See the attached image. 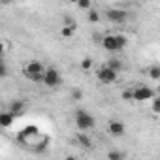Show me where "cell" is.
Masks as SVG:
<instances>
[{
    "instance_id": "cell-7",
    "label": "cell",
    "mask_w": 160,
    "mask_h": 160,
    "mask_svg": "<svg viewBox=\"0 0 160 160\" xmlns=\"http://www.w3.org/2000/svg\"><path fill=\"white\" fill-rule=\"evenodd\" d=\"M108 130H109V134H111V136H115V138H121V136L124 134L126 126H124L121 121H117V119H111V121L108 122Z\"/></svg>"
},
{
    "instance_id": "cell-6",
    "label": "cell",
    "mask_w": 160,
    "mask_h": 160,
    "mask_svg": "<svg viewBox=\"0 0 160 160\" xmlns=\"http://www.w3.org/2000/svg\"><path fill=\"white\" fill-rule=\"evenodd\" d=\"M126 12L124 10H119V8H111V10H108L106 12V17L109 19V21H113V23H122V21H126Z\"/></svg>"
},
{
    "instance_id": "cell-14",
    "label": "cell",
    "mask_w": 160,
    "mask_h": 160,
    "mask_svg": "<svg viewBox=\"0 0 160 160\" xmlns=\"http://www.w3.org/2000/svg\"><path fill=\"white\" fill-rule=\"evenodd\" d=\"M73 32H75V23H73V25H64V27L60 28V36H62V38H72Z\"/></svg>"
},
{
    "instance_id": "cell-22",
    "label": "cell",
    "mask_w": 160,
    "mask_h": 160,
    "mask_svg": "<svg viewBox=\"0 0 160 160\" xmlns=\"http://www.w3.org/2000/svg\"><path fill=\"white\" fill-rule=\"evenodd\" d=\"M72 98H73L75 102H79V100H83V92L79 91V89H75V91L72 92Z\"/></svg>"
},
{
    "instance_id": "cell-11",
    "label": "cell",
    "mask_w": 160,
    "mask_h": 160,
    "mask_svg": "<svg viewBox=\"0 0 160 160\" xmlns=\"http://www.w3.org/2000/svg\"><path fill=\"white\" fill-rule=\"evenodd\" d=\"M77 143L81 145V147H85V149H91L92 147V139L85 134V132H81V134H77Z\"/></svg>"
},
{
    "instance_id": "cell-19",
    "label": "cell",
    "mask_w": 160,
    "mask_h": 160,
    "mask_svg": "<svg viewBox=\"0 0 160 160\" xmlns=\"http://www.w3.org/2000/svg\"><path fill=\"white\" fill-rule=\"evenodd\" d=\"M152 113H154V115L160 113V98H158V96L152 98Z\"/></svg>"
},
{
    "instance_id": "cell-13",
    "label": "cell",
    "mask_w": 160,
    "mask_h": 160,
    "mask_svg": "<svg viewBox=\"0 0 160 160\" xmlns=\"http://www.w3.org/2000/svg\"><path fill=\"white\" fill-rule=\"evenodd\" d=\"M106 66H108V68H109V70H113V72H115V73H119V72H121V70H122V62H121V60H119V58H109V60H108V64H106Z\"/></svg>"
},
{
    "instance_id": "cell-10",
    "label": "cell",
    "mask_w": 160,
    "mask_h": 160,
    "mask_svg": "<svg viewBox=\"0 0 160 160\" xmlns=\"http://www.w3.org/2000/svg\"><path fill=\"white\" fill-rule=\"evenodd\" d=\"M15 117L10 111H0V128H10L13 124Z\"/></svg>"
},
{
    "instance_id": "cell-15",
    "label": "cell",
    "mask_w": 160,
    "mask_h": 160,
    "mask_svg": "<svg viewBox=\"0 0 160 160\" xmlns=\"http://www.w3.org/2000/svg\"><path fill=\"white\" fill-rule=\"evenodd\" d=\"M122 158H124V154L121 151H117V149L108 151V160H122Z\"/></svg>"
},
{
    "instance_id": "cell-2",
    "label": "cell",
    "mask_w": 160,
    "mask_h": 160,
    "mask_svg": "<svg viewBox=\"0 0 160 160\" xmlns=\"http://www.w3.org/2000/svg\"><path fill=\"white\" fill-rule=\"evenodd\" d=\"M75 126L79 128V132H89L94 126V117L87 111V109H77L75 111Z\"/></svg>"
},
{
    "instance_id": "cell-4",
    "label": "cell",
    "mask_w": 160,
    "mask_h": 160,
    "mask_svg": "<svg viewBox=\"0 0 160 160\" xmlns=\"http://www.w3.org/2000/svg\"><path fill=\"white\" fill-rule=\"evenodd\" d=\"M156 96V91L151 89V87H136L132 89V102H147V100H152Z\"/></svg>"
},
{
    "instance_id": "cell-24",
    "label": "cell",
    "mask_w": 160,
    "mask_h": 160,
    "mask_svg": "<svg viewBox=\"0 0 160 160\" xmlns=\"http://www.w3.org/2000/svg\"><path fill=\"white\" fill-rule=\"evenodd\" d=\"M4 51H6V45H4L2 42H0V57H2V55H4Z\"/></svg>"
},
{
    "instance_id": "cell-8",
    "label": "cell",
    "mask_w": 160,
    "mask_h": 160,
    "mask_svg": "<svg viewBox=\"0 0 160 160\" xmlns=\"http://www.w3.org/2000/svg\"><path fill=\"white\" fill-rule=\"evenodd\" d=\"M100 43H102V47H104L106 51H111V53H115V51H117V42H115V34H106V36H102Z\"/></svg>"
},
{
    "instance_id": "cell-5",
    "label": "cell",
    "mask_w": 160,
    "mask_h": 160,
    "mask_svg": "<svg viewBox=\"0 0 160 160\" xmlns=\"http://www.w3.org/2000/svg\"><path fill=\"white\" fill-rule=\"evenodd\" d=\"M96 77H98V81H100V83H104V85H111V83H115V81H117L119 73H115L113 70H109V68L104 64V66H100V68H98Z\"/></svg>"
},
{
    "instance_id": "cell-18",
    "label": "cell",
    "mask_w": 160,
    "mask_h": 160,
    "mask_svg": "<svg viewBox=\"0 0 160 160\" xmlns=\"http://www.w3.org/2000/svg\"><path fill=\"white\" fill-rule=\"evenodd\" d=\"M77 8H79V10L89 12V10L92 8V4H91V0H79V2H77Z\"/></svg>"
},
{
    "instance_id": "cell-21",
    "label": "cell",
    "mask_w": 160,
    "mask_h": 160,
    "mask_svg": "<svg viewBox=\"0 0 160 160\" xmlns=\"http://www.w3.org/2000/svg\"><path fill=\"white\" fill-rule=\"evenodd\" d=\"M8 75V68H6V62L0 58V79H4Z\"/></svg>"
},
{
    "instance_id": "cell-3",
    "label": "cell",
    "mask_w": 160,
    "mask_h": 160,
    "mask_svg": "<svg viewBox=\"0 0 160 160\" xmlns=\"http://www.w3.org/2000/svg\"><path fill=\"white\" fill-rule=\"evenodd\" d=\"M42 83H43L45 87H49V89H58V87H60V83H62L60 72H58L57 68H45Z\"/></svg>"
},
{
    "instance_id": "cell-16",
    "label": "cell",
    "mask_w": 160,
    "mask_h": 160,
    "mask_svg": "<svg viewBox=\"0 0 160 160\" xmlns=\"http://www.w3.org/2000/svg\"><path fill=\"white\" fill-rule=\"evenodd\" d=\"M147 73H149L151 79H154V81H156V79H160V66H151Z\"/></svg>"
},
{
    "instance_id": "cell-17",
    "label": "cell",
    "mask_w": 160,
    "mask_h": 160,
    "mask_svg": "<svg viewBox=\"0 0 160 160\" xmlns=\"http://www.w3.org/2000/svg\"><path fill=\"white\" fill-rule=\"evenodd\" d=\"M89 21L91 23H100V13L96 10H92V8L89 10Z\"/></svg>"
},
{
    "instance_id": "cell-9",
    "label": "cell",
    "mask_w": 160,
    "mask_h": 160,
    "mask_svg": "<svg viewBox=\"0 0 160 160\" xmlns=\"http://www.w3.org/2000/svg\"><path fill=\"white\" fill-rule=\"evenodd\" d=\"M25 109H27V104H25V100H13V102L10 104V108H8V111H10L13 117H19V115H23V113H25Z\"/></svg>"
},
{
    "instance_id": "cell-23",
    "label": "cell",
    "mask_w": 160,
    "mask_h": 160,
    "mask_svg": "<svg viewBox=\"0 0 160 160\" xmlns=\"http://www.w3.org/2000/svg\"><path fill=\"white\" fill-rule=\"evenodd\" d=\"M122 100H130V102H132V89L122 91Z\"/></svg>"
},
{
    "instance_id": "cell-25",
    "label": "cell",
    "mask_w": 160,
    "mask_h": 160,
    "mask_svg": "<svg viewBox=\"0 0 160 160\" xmlns=\"http://www.w3.org/2000/svg\"><path fill=\"white\" fill-rule=\"evenodd\" d=\"M64 160H77V158H75V156H73V154H70V156H66V158H64Z\"/></svg>"
},
{
    "instance_id": "cell-20",
    "label": "cell",
    "mask_w": 160,
    "mask_h": 160,
    "mask_svg": "<svg viewBox=\"0 0 160 160\" xmlns=\"http://www.w3.org/2000/svg\"><path fill=\"white\" fill-rule=\"evenodd\" d=\"M91 68H92V58H89V57L83 58L81 60V70H91Z\"/></svg>"
},
{
    "instance_id": "cell-1",
    "label": "cell",
    "mask_w": 160,
    "mask_h": 160,
    "mask_svg": "<svg viewBox=\"0 0 160 160\" xmlns=\"http://www.w3.org/2000/svg\"><path fill=\"white\" fill-rule=\"evenodd\" d=\"M43 72H45V66L40 62V60H30L27 62V66L23 68V73L28 81H34V83H40L43 79Z\"/></svg>"
},
{
    "instance_id": "cell-12",
    "label": "cell",
    "mask_w": 160,
    "mask_h": 160,
    "mask_svg": "<svg viewBox=\"0 0 160 160\" xmlns=\"http://www.w3.org/2000/svg\"><path fill=\"white\" fill-rule=\"evenodd\" d=\"M115 42H117V51H122L128 45V38L121 32H115Z\"/></svg>"
}]
</instances>
